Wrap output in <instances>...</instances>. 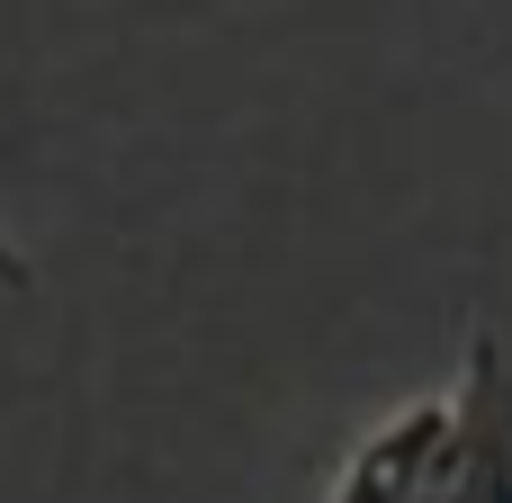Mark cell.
Here are the masks:
<instances>
[{
    "mask_svg": "<svg viewBox=\"0 0 512 503\" xmlns=\"http://www.w3.org/2000/svg\"><path fill=\"white\" fill-rule=\"evenodd\" d=\"M27 279H36V261H27V252H18V243H9V234H0V297H18V288H27Z\"/></svg>",
    "mask_w": 512,
    "mask_h": 503,
    "instance_id": "obj_1",
    "label": "cell"
}]
</instances>
